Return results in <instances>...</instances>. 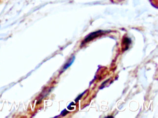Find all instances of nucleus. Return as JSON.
Wrapping results in <instances>:
<instances>
[{
  "mask_svg": "<svg viewBox=\"0 0 158 118\" xmlns=\"http://www.w3.org/2000/svg\"><path fill=\"white\" fill-rule=\"evenodd\" d=\"M131 43V40L128 37H125L123 41V51H125L127 50L129 48V45Z\"/></svg>",
  "mask_w": 158,
  "mask_h": 118,
  "instance_id": "f03ea898",
  "label": "nucleus"
},
{
  "mask_svg": "<svg viewBox=\"0 0 158 118\" xmlns=\"http://www.w3.org/2000/svg\"><path fill=\"white\" fill-rule=\"evenodd\" d=\"M104 31H102L101 30H99L98 31L94 32L91 33L89 35H88L85 38V39H84V41L83 42V44L87 43V42H89V41H92L93 39L98 37L99 36L102 35V34H104Z\"/></svg>",
  "mask_w": 158,
  "mask_h": 118,
  "instance_id": "f257e3e1",
  "label": "nucleus"
},
{
  "mask_svg": "<svg viewBox=\"0 0 158 118\" xmlns=\"http://www.w3.org/2000/svg\"><path fill=\"white\" fill-rule=\"evenodd\" d=\"M6 1H7V0H0V4H2V2Z\"/></svg>",
  "mask_w": 158,
  "mask_h": 118,
  "instance_id": "0eeeda50",
  "label": "nucleus"
},
{
  "mask_svg": "<svg viewBox=\"0 0 158 118\" xmlns=\"http://www.w3.org/2000/svg\"><path fill=\"white\" fill-rule=\"evenodd\" d=\"M106 118H113V117H106Z\"/></svg>",
  "mask_w": 158,
  "mask_h": 118,
  "instance_id": "6e6552de",
  "label": "nucleus"
},
{
  "mask_svg": "<svg viewBox=\"0 0 158 118\" xmlns=\"http://www.w3.org/2000/svg\"><path fill=\"white\" fill-rule=\"evenodd\" d=\"M84 93H85V92L83 93L82 94H81V95L79 96V97H78V98H77L75 100L76 102H77V101H79V100H80V99L81 98V97H82V96H83V94H84Z\"/></svg>",
  "mask_w": 158,
  "mask_h": 118,
  "instance_id": "423d86ee",
  "label": "nucleus"
},
{
  "mask_svg": "<svg viewBox=\"0 0 158 118\" xmlns=\"http://www.w3.org/2000/svg\"><path fill=\"white\" fill-rule=\"evenodd\" d=\"M75 57H73L71 58V59L69 60V61L66 63V64L64 65V67L63 68V70L64 71L65 69H67L69 67L71 66L72 65V63H73L74 61Z\"/></svg>",
  "mask_w": 158,
  "mask_h": 118,
  "instance_id": "7ed1b4c3",
  "label": "nucleus"
},
{
  "mask_svg": "<svg viewBox=\"0 0 158 118\" xmlns=\"http://www.w3.org/2000/svg\"><path fill=\"white\" fill-rule=\"evenodd\" d=\"M69 111H67V110H66V109H64V110H63V111L62 112V113H61V114L62 115V116H64L65 115H66L67 114L69 113Z\"/></svg>",
  "mask_w": 158,
  "mask_h": 118,
  "instance_id": "39448f33",
  "label": "nucleus"
},
{
  "mask_svg": "<svg viewBox=\"0 0 158 118\" xmlns=\"http://www.w3.org/2000/svg\"><path fill=\"white\" fill-rule=\"evenodd\" d=\"M74 105H75V104L73 102H72V103H71V104H70L68 106V109H70V110H72V109H73L74 108H72L71 106Z\"/></svg>",
  "mask_w": 158,
  "mask_h": 118,
  "instance_id": "20e7f679",
  "label": "nucleus"
}]
</instances>
